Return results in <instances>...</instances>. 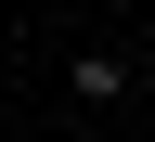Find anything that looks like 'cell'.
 Returning a JSON list of instances; mask_svg holds the SVG:
<instances>
[{
  "mask_svg": "<svg viewBox=\"0 0 155 142\" xmlns=\"http://www.w3.org/2000/svg\"><path fill=\"white\" fill-rule=\"evenodd\" d=\"M129 91H142V78L116 65V52H78V104H129Z\"/></svg>",
  "mask_w": 155,
  "mask_h": 142,
  "instance_id": "obj_1",
  "label": "cell"
},
{
  "mask_svg": "<svg viewBox=\"0 0 155 142\" xmlns=\"http://www.w3.org/2000/svg\"><path fill=\"white\" fill-rule=\"evenodd\" d=\"M142 104H155V65H142Z\"/></svg>",
  "mask_w": 155,
  "mask_h": 142,
  "instance_id": "obj_2",
  "label": "cell"
}]
</instances>
